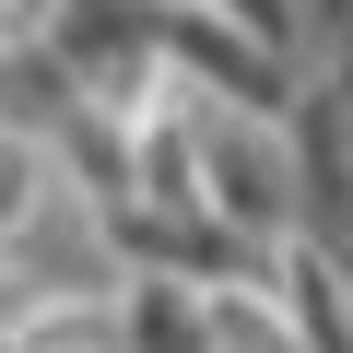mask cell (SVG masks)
I'll list each match as a JSON object with an SVG mask.
<instances>
[{"instance_id":"obj_1","label":"cell","mask_w":353,"mask_h":353,"mask_svg":"<svg viewBox=\"0 0 353 353\" xmlns=\"http://www.w3.org/2000/svg\"><path fill=\"white\" fill-rule=\"evenodd\" d=\"M0 71H12V59H0Z\"/></svg>"}]
</instances>
